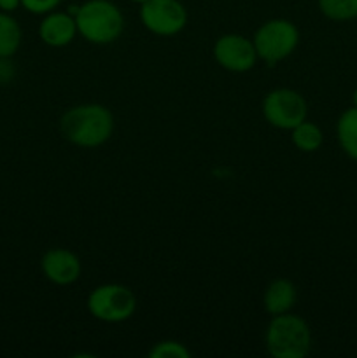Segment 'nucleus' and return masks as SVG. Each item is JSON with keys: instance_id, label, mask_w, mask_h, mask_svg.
Returning a JSON list of instances; mask_svg holds the SVG:
<instances>
[{"instance_id": "1", "label": "nucleus", "mask_w": 357, "mask_h": 358, "mask_svg": "<svg viewBox=\"0 0 357 358\" xmlns=\"http://www.w3.org/2000/svg\"><path fill=\"white\" fill-rule=\"evenodd\" d=\"M114 119L102 105H80L74 107L62 117V133L74 145L93 147L107 142L112 135Z\"/></svg>"}, {"instance_id": "2", "label": "nucleus", "mask_w": 357, "mask_h": 358, "mask_svg": "<svg viewBox=\"0 0 357 358\" xmlns=\"http://www.w3.org/2000/svg\"><path fill=\"white\" fill-rule=\"evenodd\" d=\"M312 334L307 322L296 315H275L266 331V348L275 358H303L308 355Z\"/></svg>"}, {"instance_id": "3", "label": "nucleus", "mask_w": 357, "mask_h": 358, "mask_svg": "<svg viewBox=\"0 0 357 358\" xmlns=\"http://www.w3.org/2000/svg\"><path fill=\"white\" fill-rule=\"evenodd\" d=\"M76 24L86 41L108 44L121 35L125 20L121 10L108 0H90L77 10Z\"/></svg>"}, {"instance_id": "4", "label": "nucleus", "mask_w": 357, "mask_h": 358, "mask_svg": "<svg viewBox=\"0 0 357 358\" xmlns=\"http://www.w3.org/2000/svg\"><path fill=\"white\" fill-rule=\"evenodd\" d=\"M298 41H300V31L290 21L272 20L255 31L254 48L259 58L273 66L296 49Z\"/></svg>"}, {"instance_id": "5", "label": "nucleus", "mask_w": 357, "mask_h": 358, "mask_svg": "<svg viewBox=\"0 0 357 358\" xmlns=\"http://www.w3.org/2000/svg\"><path fill=\"white\" fill-rule=\"evenodd\" d=\"M88 310L94 318L108 324L125 322L135 313L136 297L128 287L108 283L94 289L88 297Z\"/></svg>"}, {"instance_id": "6", "label": "nucleus", "mask_w": 357, "mask_h": 358, "mask_svg": "<svg viewBox=\"0 0 357 358\" xmlns=\"http://www.w3.org/2000/svg\"><path fill=\"white\" fill-rule=\"evenodd\" d=\"M307 101L298 91L275 90L265 98L262 114L266 121L280 129H293L307 119Z\"/></svg>"}, {"instance_id": "7", "label": "nucleus", "mask_w": 357, "mask_h": 358, "mask_svg": "<svg viewBox=\"0 0 357 358\" xmlns=\"http://www.w3.org/2000/svg\"><path fill=\"white\" fill-rule=\"evenodd\" d=\"M140 17L147 30L170 37L186 27L188 14L178 0H147L142 3Z\"/></svg>"}, {"instance_id": "8", "label": "nucleus", "mask_w": 357, "mask_h": 358, "mask_svg": "<svg viewBox=\"0 0 357 358\" xmlns=\"http://www.w3.org/2000/svg\"><path fill=\"white\" fill-rule=\"evenodd\" d=\"M214 56L223 69L231 72H247L255 65L254 42L241 35H224L216 42Z\"/></svg>"}, {"instance_id": "9", "label": "nucleus", "mask_w": 357, "mask_h": 358, "mask_svg": "<svg viewBox=\"0 0 357 358\" xmlns=\"http://www.w3.org/2000/svg\"><path fill=\"white\" fill-rule=\"evenodd\" d=\"M42 271L56 285H70L80 276V261L72 252L55 248L42 257Z\"/></svg>"}, {"instance_id": "10", "label": "nucleus", "mask_w": 357, "mask_h": 358, "mask_svg": "<svg viewBox=\"0 0 357 358\" xmlns=\"http://www.w3.org/2000/svg\"><path fill=\"white\" fill-rule=\"evenodd\" d=\"M76 17L63 13L49 14L41 23V28H38L42 41L48 45H52V48H62V45L70 44L76 37Z\"/></svg>"}, {"instance_id": "11", "label": "nucleus", "mask_w": 357, "mask_h": 358, "mask_svg": "<svg viewBox=\"0 0 357 358\" xmlns=\"http://www.w3.org/2000/svg\"><path fill=\"white\" fill-rule=\"evenodd\" d=\"M296 303V289L289 280H275L265 294V308L272 315H284Z\"/></svg>"}, {"instance_id": "12", "label": "nucleus", "mask_w": 357, "mask_h": 358, "mask_svg": "<svg viewBox=\"0 0 357 358\" xmlns=\"http://www.w3.org/2000/svg\"><path fill=\"white\" fill-rule=\"evenodd\" d=\"M21 44V28L13 16L0 13V58H10Z\"/></svg>"}, {"instance_id": "13", "label": "nucleus", "mask_w": 357, "mask_h": 358, "mask_svg": "<svg viewBox=\"0 0 357 358\" xmlns=\"http://www.w3.org/2000/svg\"><path fill=\"white\" fill-rule=\"evenodd\" d=\"M336 129H338V140L343 150L357 161V107L343 112Z\"/></svg>"}, {"instance_id": "14", "label": "nucleus", "mask_w": 357, "mask_h": 358, "mask_svg": "<svg viewBox=\"0 0 357 358\" xmlns=\"http://www.w3.org/2000/svg\"><path fill=\"white\" fill-rule=\"evenodd\" d=\"M293 142L303 152H314L322 145V131L314 122L303 121L293 128Z\"/></svg>"}, {"instance_id": "15", "label": "nucleus", "mask_w": 357, "mask_h": 358, "mask_svg": "<svg viewBox=\"0 0 357 358\" xmlns=\"http://www.w3.org/2000/svg\"><path fill=\"white\" fill-rule=\"evenodd\" d=\"M318 7L329 20L346 21L357 17V0H318Z\"/></svg>"}, {"instance_id": "16", "label": "nucleus", "mask_w": 357, "mask_h": 358, "mask_svg": "<svg viewBox=\"0 0 357 358\" xmlns=\"http://www.w3.org/2000/svg\"><path fill=\"white\" fill-rule=\"evenodd\" d=\"M149 357L153 358H189L191 353L184 345L177 341H163L158 343L149 352Z\"/></svg>"}, {"instance_id": "17", "label": "nucleus", "mask_w": 357, "mask_h": 358, "mask_svg": "<svg viewBox=\"0 0 357 358\" xmlns=\"http://www.w3.org/2000/svg\"><path fill=\"white\" fill-rule=\"evenodd\" d=\"M59 0H21V6L34 14H44L55 9Z\"/></svg>"}, {"instance_id": "18", "label": "nucleus", "mask_w": 357, "mask_h": 358, "mask_svg": "<svg viewBox=\"0 0 357 358\" xmlns=\"http://www.w3.org/2000/svg\"><path fill=\"white\" fill-rule=\"evenodd\" d=\"M7 58H0V80H9L13 77V69L10 63L6 62Z\"/></svg>"}, {"instance_id": "19", "label": "nucleus", "mask_w": 357, "mask_h": 358, "mask_svg": "<svg viewBox=\"0 0 357 358\" xmlns=\"http://www.w3.org/2000/svg\"><path fill=\"white\" fill-rule=\"evenodd\" d=\"M18 6H21V0H0V9L4 13H13L18 9Z\"/></svg>"}, {"instance_id": "20", "label": "nucleus", "mask_w": 357, "mask_h": 358, "mask_svg": "<svg viewBox=\"0 0 357 358\" xmlns=\"http://www.w3.org/2000/svg\"><path fill=\"white\" fill-rule=\"evenodd\" d=\"M354 105H356V107H357V90L354 91Z\"/></svg>"}, {"instance_id": "21", "label": "nucleus", "mask_w": 357, "mask_h": 358, "mask_svg": "<svg viewBox=\"0 0 357 358\" xmlns=\"http://www.w3.org/2000/svg\"><path fill=\"white\" fill-rule=\"evenodd\" d=\"M132 2H136V3H144V2H147V0H132Z\"/></svg>"}]
</instances>
